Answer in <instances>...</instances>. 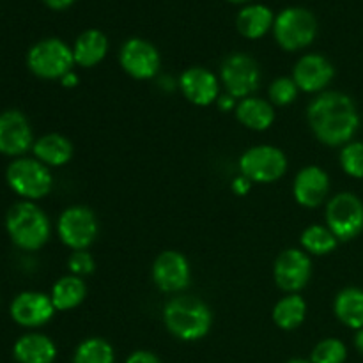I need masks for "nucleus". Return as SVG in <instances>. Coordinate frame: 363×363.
<instances>
[{
    "label": "nucleus",
    "mask_w": 363,
    "mask_h": 363,
    "mask_svg": "<svg viewBox=\"0 0 363 363\" xmlns=\"http://www.w3.org/2000/svg\"><path fill=\"white\" fill-rule=\"evenodd\" d=\"M67 269H69V275L84 279V277H89L94 273L96 261L87 250H74L69 255V259H67Z\"/></svg>",
    "instance_id": "obj_32"
},
{
    "label": "nucleus",
    "mask_w": 363,
    "mask_h": 363,
    "mask_svg": "<svg viewBox=\"0 0 363 363\" xmlns=\"http://www.w3.org/2000/svg\"><path fill=\"white\" fill-rule=\"evenodd\" d=\"M13 357L18 363H53L57 346L48 335L27 333L14 342Z\"/></svg>",
    "instance_id": "obj_21"
},
{
    "label": "nucleus",
    "mask_w": 363,
    "mask_h": 363,
    "mask_svg": "<svg viewBox=\"0 0 363 363\" xmlns=\"http://www.w3.org/2000/svg\"><path fill=\"white\" fill-rule=\"evenodd\" d=\"M326 227L339 241H353L363 233V201L353 191H340L326 202Z\"/></svg>",
    "instance_id": "obj_8"
},
{
    "label": "nucleus",
    "mask_w": 363,
    "mask_h": 363,
    "mask_svg": "<svg viewBox=\"0 0 363 363\" xmlns=\"http://www.w3.org/2000/svg\"><path fill=\"white\" fill-rule=\"evenodd\" d=\"M126 363H162V360L152 351L138 350L126 358Z\"/></svg>",
    "instance_id": "obj_33"
},
{
    "label": "nucleus",
    "mask_w": 363,
    "mask_h": 363,
    "mask_svg": "<svg viewBox=\"0 0 363 363\" xmlns=\"http://www.w3.org/2000/svg\"><path fill=\"white\" fill-rule=\"evenodd\" d=\"M227 2H230V4H247L248 0H227Z\"/></svg>",
    "instance_id": "obj_40"
},
{
    "label": "nucleus",
    "mask_w": 363,
    "mask_h": 363,
    "mask_svg": "<svg viewBox=\"0 0 363 363\" xmlns=\"http://www.w3.org/2000/svg\"><path fill=\"white\" fill-rule=\"evenodd\" d=\"M240 174L250 179L254 184H269L282 179L287 172V156L282 149L275 145L261 144L248 147L240 156Z\"/></svg>",
    "instance_id": "obj_7"
},
{
    "label": "nucleus",
    "mask_w": 363,
    "mask_h": 363,
    "mask_svg": "<svg viewBox=\"0 0 363 363\" xmlns=\"http://www.w3.org/2000/svg\"><path fill=\"white\" fill-rule=\"evenodd\" d=\"M252 186H254V183H252L250 179H247L245 176H241V174L234 177L233 183H230V188H233V191L238 197H245V195L250 194Z\"/></svg>",
    "instance_id": "obj_34"
},
{
    "label": "nucleus",
    "mask_w": 363,
    "mask_h": 363,
    "mask_svg": "<svg viewBox=\"0 0 363 363\" xmlns=\"http://www.w3.org/2000/svg\"><path fill=\"white\" fill-rule=\"evenodd\" d=\"M27 66L43 80H60L73 71V48L59 38L41 39L28 50Z\"/></svg>",
    "instance_id": "obj_6"
},
{
    "label": "nucleus",
    "mask_w": 363,
    "mask_h": 363,
    "mask_svg": "<svg viewBox=\"0 0 363 363\" xmlns=\"http://www.w3.org/2000/svg\"><path fill=\"white\" fill-rule=\"evenodd\" d=\"M60 84H62V87L66 89H73L80 84V78H78V74L74 73V71H69V73L64 74V77L60 78Z\"/></svg>",
    "instance_id": "obj_37"
},
{
    "label": "nucleus",
    "mask_w": 363,
    "mask_h": 363,
    "mask_svg": "<svg viewBox=\"0 0 363 363\" xmlns=\"http://www.w3.org/2000/svg\"><path fill=\"white\" fill-rule=\"evenodd\" d=\"M307 301L298 293L286 294L275 303L272 312L273 323L284 332H293L300 328L307 319Z\"/></svg>",
    "instance_id": "obj_26"
},
{
    "label": "nucleus",
    "mask_w": 363,
    "mask_h": 363,
    "mask_svg": "<svg viewBox=\"0 0 363 363\" xmlns=\"http://www.w3.org/2000/svg\"><path fill=\"white\" fill-rule=\"evenodd\" d=\"M308 360L312 363H346L347 346L340 339L328 337L315 344Z\"/></svg>",
    "instance_id": "obj_29"
},
{
    "label": "nucleus",
    "mask_w": 363,
    "mask_h": 363,
    "mask_svg": "<svg viewBox=\"0 0 363 363\" xmlns=\"http://www.w3.org/2000/svg\"><path fill=\"white\" fill-rule=\"evenodd\" d=\"M340 169L353 179H363V142L351 140L340 147Z\"/></svg>",
    "instance_id": "obj_30"
},
{
    "label": "nucleus",
    "mask_w": 363,
    "mask_h": 363,
    "mask_svg": "<svg viewBox=\"0 0 363 363\" xmlns=\"http://www.w3.org/2000/svg\"><path fill=\"white\" fill-rule=\"evenodd\" d=\"M307 121L312 133L328 147H342L354 140L360 130V113L350 94L325 91L307 106Z\"/></svg>",
    "instance_id": "obj_1"
},
{
    "label": "nucleus",
    "mask_w": 363,
    "mask_h": 363,
    "mask_svg": "<svg viewBox=\"0 0 363 363\" xmlns=\"http://www.w3.org/2000/svg\"><path fill=\"white\" fill-rule=\"evenodd\" d=\"M354 350L363 357V328L358 330L357 335H354Z\"/></svg>",
    "instance_id": "obj_38"
},
{
    "label": "nucleus",
    "mask_w": 363,
    "mask_h": 363,
    "mask_svg": "<svg viewBox=\"0 0 363 363\" xmlns=\"http://www.w3.org/2000/svg\"><path fill=\"white\" fill-rule=\"evenodd\" d=\"M34 158L45 163L46 167H64L73 158V144L67 137L60 133L43 135L32 145Z\"/></svg>",
    "instance_id": "obj_23"
},
{
    "label": "nucleus",
    "mask_w": 363,
    "mask_h": 363,
    "mask_svg": "<svg viewBox=\"0 0 363 363\" xmlns=\"http://www.w3.org/2000/svg\"><path fill=\"white\" fill-rule=\"evenodd\" d=\"M275 23V14L264 4H248L238 13L236 16V28L243 38L261 39L273 30Z\"/></svg>",
    "instance_id": "obj_22"
},
{
    "label": "nucleus",
    "mask_w": 363,
    "mask_h": 363,
    "mask_svg": "<svg viewBox=\"0 0 363 363\" xmlns=\"http://www.w3.org/2000/svg\"><path fill=\"white\" fill-rule=\"evenodd\" d=\"M333 314L346 328H363V289L360 287H344L333 300Z\"/></svg>",
    "instance_id": "obj_24"
},
{
    "label": "nucleus",
    "mask_w": 363,
    "mask_h": 363,
    "mask_svg": "<svg viewBox=\"0 0 363 363\" xmlns=\"http://www.w3.org/2000/svg\"><path fill=\"white\" fill-rule=\"evenodd\" d=\"M98 216L87 206H69L57 220L59 240L71 250H87L98 240Z\"/></svg>",
    "instance_id": "obj_10"
},
{
    "label": "nucleus",
    "mask_w": 363,
    "mask_h": 363,
    "mask_svg": "<svg viewBox=\"0 0 363 363\" xmlns=\"http://www.w3.org/2000/svg\"><path fill=\"white\" fill-rule=\"evenodd\" d=\"M119 64L135 80H152L162 67V55L147 39L131 38L121 46Z\"/></svg>",
    "instance_id": "obj_12"
},
{
    "label": "nucleus",
    "mask_w": 363,
    "mask_h": 363,
    "mask_svg": "<svg viewBox=\"0 0 363 363\" xmlns=\"http://www.w3.org/2000/svg\"><path fill=\"white\" fill-rule=\"evenodd\" d=\"M73 48L74 66L89 69L105 60L108 53V38L98 28H87L77 38Z\"/></svg>",
    "instance_id": "obj_19"
},
{
    "label": "nucleus",
    "mask_w": 363,
    "mask_h": 363,
    "mask_svg": "<svg viewBox=\"0 0 363 363\" xmlns=\"http://www.w3.org/2000/svg\"><path fill=\"white\" fill-rule=\"evenodd\" d=\"M286 363H312L311 360H305V358H293V360L286 362Z\"/></svg>",
    "instance_id": "obj_39"
},
{
    "label": "nucleus",
    "mask_w": 363,
    "mask_h": 363,
    "mask_svg": "<svg viewBox=\"0 0 363 363\" xmlns=\"http://www.w3.org/2000/svg\"><path fill=\"white\" fill-rule=\"evenodd\" d=\"M52 298L38 291L20 293L11 303V318L23 328H41L55 315Z\"/></svg>",
    "instance_id": "obj_16"
},
{
    "label": "nucleus",
    "mask_w": 363,
    "mask_h": 363,
    "mask_svg": "<svg viewBox=\"0 0 363 363\" xmlns=\"http://www.w3.org/2000/svg\"><path fill=\"white\" fill-rule=\"evenodd\" d=\"M73 363H116V351L103 337H89L74 350Z\"/></svg>",
    "instance_id": "obj_28"
},
{
    "label": "nucleus",
    "mask_w": 363,
    "mask_h": 363,
    "mask_svg": "<svg viewBox=\"0 0 363 363\" xmlns=\"http://www.w3.org/2000/svg\"><path fill=\"white\" fill-rule=\"evenodd\" d=\"M151 277L162 293H183L191 282V266L181 252L165 250L152 262Z\"/></svg>",
    "instance_id": "obj_13"
},
{
    "label": "nucleus",
    "mask_w": 363,
    "mask_h": 363,
    "mask_svg": "<svg viewBox=\"0 0 363 363\" xmlns=\"http://www.w3.org/2000/svg\"><path fill=\"white\" fill-rule=\"evenodd\" d=\"M163 325L176 339L183 342H197L211 332V308L201 298L186 294L174 296L163 307Z\"/></svg>",
    "instance_id": "obj_2"
},
{
    "label": "nucleus",
    "mask_w": 363,
    "mask_h": 363,
    "mask_svg": "<svg viewBox=\"0 0 363 363\" xmlns=\"http://www.w3.org/2000/svg\"><path fill=\"white\" fill-rule=\"evenodd\" d=\"M261 67L248 53H230L220 66V84L227 94L238 101L254 96V92L261 87Z\"/></svg>",
    "instance_id": "obj_9"
},
{
    "label": "nucleus",
    "mask_w": 363,
    "mask_h": 363,
    "mask_svg": "<svg viewBox=\"0 0 363 363\" xmlns=\"http://www.w3.org/2000/svg\"><path fill=\"white\" fill-rule=\"evenodd\" d=\"M11 241L21 250L34 252L45 247L52 236V223L38 204L23 201L14 204L6 216Z\"/></svg>",
    "instance_id": "obj_3"
},
{
    "label": "nucleus",
    "mask_w": 363,
    "mask_h": 363,
    "mask_svg": "<svg viewBox=\"0 0 363 363\" xmlns=\"http://www.w3.org/2000/svg\"><path fill=\"white\" fill-rule=\"evenodd\" d=\"M291 77L301 92L321 94L335 78V66L321 53H307L296 60Z\"/></svg>",
    "instance_id": "obj_14"
},
{
    "label": "nucleus",
    "mask_w": 363,
    "mask_h": 363,
    "mask_svg": "<svg viewBox=\"0 0 363 363\" xmlns=\"http://www.w3.org/2000/svg\"><path fill=\"white\" fill-rule=\"evenodd\" d=\"M220 85V78L202 66L188 67L177 80V87L181 89L186 101L195 106H209L216 103L222 94Z\"/></svg>",
    "instance_id": "obj_15"
},
{
    "label": "nucleus",
    "mask_w": 363,
    "mask_h": 363,
    "mask_svg": "<svg viewBox=\"0 0 363 363\" xmlns=\"http://www.w3.org/2000/svg\"><path fill=\"white\" fill-rule=\"evenodd\" d=\"M50 9L53 11H64L67 7H71L74 4V0H43Z\"/></svg>",
    "instance_id": "obj_36"
},
{
    "label": "nucleus",
    "mask_w": 363,
    "mask_h": 363,
    "mask_svg": "<svg viewBox=\"0 0 363 363\" xmlns=\"http://www.w3.org/2000/svg\"><path fill=\"white\" fill-rule=\"evenodd\" d=\"M32 145L34 135L27 117L18 110H6L0 113V152L21 158Z\"/></svg>",
    "instance_id": "obj_17"
},
{
    "label": "nucleus",
    "mask_w": 363,
    "mask_h": 363,
    "mask_svg": "<svg viewBox=\"0 0 363 363\" xmlns=\"http://www.w3.org/2000/svg\"><path fill=\"white\" fill-rule=\"evenodd\" d=\"M273 35L277 45L286 52H298L314 43L318 35V20L305 7H286L275 16Z\"/></svg>",
    "instance_id": "obj_4"
},
{
    "label": "nucleus",
    "mask_w": 363,
    "mask_h": 363,
    "mask_svg": "<svg viewBox=\"0 0 363 363\" xmlns=\"http://www.w3.org/2000/svg\"><path fill=\"white\" fill-rule=\"evenodd\" d=\"M238 123L252 131H266L275 123V108L268 99L250 96V98L240 99L236 110H234Z\"/></svg>",
    "instance_id": "obj_20"
},
{
    "label": "nucleus",
    "mask_w": 363,
    "mask_h": 363,
    "mask_svg": "<svg viewBox=\"0 0 363 363\" xmlns=\"http://www.w3.org/2000/svg\"><path fill=\"white\" fill-rule=\"evenodd\" d=\"M312 277V259L301 248H287L280 252L273 264V279L279 289L294 294L307 287Z\"/></svg>",
    "instance_id": "obj_11"
},
{
    "label": "nucleus",
    "mask_w": 363,
    "mask_h": 363,
    "mask_svg": "<svg viewBox=\"0 0 363 363\" xmlns=\"http://www.w3.org/2000/svg\"><path fill=\"white\" fill-rule=\"evenodd\" d=\"M238 99L236 98H233V96L230 94H227V92H222V94H220V98L216 99V103L215 105L218 106V110L220 112H234V110H236V106H238Z\"/></svg>",
    "instance_id": "obj_35"
},
{
    "label": "nucleus",
    "mask_w": 363,
    "mask_h": 363,
    "mask_svg": "<svg viewBox=\"0 0 363 363\" xmlns=\"http://www.w3.org/2000/svg\"><path fill=\"white\" fill-rule=\"evenodd\" d=\"M7 184L16 195L25 201L45 199L53 188V176L50 167L35 158H16L6 172Z\"/></svg>",
    "instance_id": "obj_5"
},
{
    "label": "nucleus",
    "mask_w": 363,
    "mask_h": 363,
    "mask_svg": "<svg viewBox=\"0 0 363 363\" xmlns=\"http://www.w3.org/2000/svg\"><path fill=\"white\" fill-rule=\"evenodd\" d=\"M298 94H300V89L293 77H279L269 84L268 101L273 106H287L296 101Z\"/></svg>",
    "instance_id": "obj_31"
},
{
    "label": "nucleus",
    "mask_w": 363,
    "mask_h": 363,
    "mask_svg": "<svg viewBox=\"0 0 363 363\" xmlns=\"http://www.w3.org/2000/svg\"><path fill=\"white\" fill-rule=\"evenodd\" d=\"M85 296H87V286H85L84 279L74 275H66L57 280L50 293L53 307L59 312L74 311L84 303Z\"/></svg>",
    "instance_id": "obj_25"
},
{
    "label": "nucleus",
    "mask_w": 363,
    "mask_h": 363,
    "mask_svg": "<svg viewBox=\"0 0 363 363\" xmlns=\"http://www.w3.org/2000/svg\"><path fill=\"white\" fill-rule=\"evenodd\" d=\"M300 243L301 250L307 252L308 255L323 257V255H330L332 252H335L340 241L337 240V236L328 227L321 225V223H314V225H308L301 233Z\"/></svg>",
    "instance_id": "obj_27"
},
{
    "label": "nucleus",
    "mask_w": 363,
    "mask_h": 363,
    "mask_svg": "<svg viewBox=\"0 0 363 363\" xmlns=\"http://www.w3.org/2000/svg\"><path fill=\"white\" fill-rule=\"evenodd\" d=\"M330 176L323 167L307 165L300 169L293 181V197L301 208L315 209L328 202Z\"/></svg>",
    "instance_id": "obj_18"
}]
</instances>
